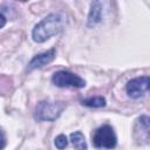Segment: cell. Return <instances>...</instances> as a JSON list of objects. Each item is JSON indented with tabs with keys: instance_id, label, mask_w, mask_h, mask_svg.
<instances>
[{
	"instance_id": "1",
	"label": "cell",
	"mask_w": 150,
	"mask_h": 150,
	"mask_svg": "<svg viewBox=\"0 0 150 150\" xmlns=\"http://www.w3.org/2000/svg\"><path fill=\"white\" fill-rule=\"evenodd\" d=\"M66 25V16L62 13H52L38 22L33 30L32 38L35 42L42 43L52 36L59 34Z\"/></svg>"
},
{
	"instance_id": "2",
	"label": "cell",
	"mask_w": 150,
	"mask_h": 150,
	"mask_svg": "<svg viewBox=\"0 0 150 150\" xmlns=\"http://www.w3.org/2000/svg\"><path fill=\"white\" fill-rule=\"evenodd\" d=\"M66 108V104L60 101H41L38 103L34 112L35 120L42 122H52L60 117L63 109Z\"/></svg>"
},
{
	"instance_id": "3",
	"label": "cell",
	"mask_w": 150,
	"mask_h": 150,
	"mask_svg": "<svg viewBox=\"0 0 150 150\" xmlns=\"http://www.w3.org/2000/svg\"><path fill=\"white\" fill-rule=\"evenodd\" d=\"M117 144L116 134L109 124L101 125L93 135V145L97 149H114Z\"/></svg>"
},
{
	"instance_id": "4",
	"label": "cell",
	"mask_w": 150,
	"mask_h": 150,
	"mask_svg": "<svg viewBox=\"0 0 150 150\" xmlns=\"http://www.w3.org/2000/svg\"><path fill=\"white\" fill-rule=\"evenodd\" d=\"M52 82L60 88H83L86 86V81L81 76L67 70L55 71L52 76Z\"/></svg>"
},
{
	"instance_id": "5",
	"label": "cell",
	"mask_w": 150,
	"mask_h": 150,
	"mask_svg": "<svg viewBox=\"0 0 150 150\" xmlns=\"http://www.w3.org/2000/svg\"><path fill=\"white\" fill-rule=\"evenodd\" d=\"M149 84H150V79H149L148 75L135 77V79L130 80L127 83L125 91H127L129 97H131V98H139L141 96H143L148 91Z\"/></svg>"
},
{
	"instance_id": "6",
	"label": "cell",
	"mask_w": 150,
	"mask_h": 150,
	"mask_svg": "<svg viewBox=\"0 0 150 150\" xmlns=\"http://www.w3.org/2000/svg\"><path fill=\"white\" fill-rule=\"evenodd\" d=\"M134 137L141 145L149 143V117L146 115H142L137 118L134 128Z\"/></svg>"
},
{
	"instance_id": "7",
	"label": "cell",
	"mask_w": 150,
	"mask_h": 150,
	"mask_svg": "<svg viewBox=\"0 0 150 150\" xmlns=\"http://www.w3.org/2000/svg\"><path fill=\"white\" fill-rule=\"evenodd\" d=\"M54 57H55V49L54 48H52L47 52H43L41 54H38L30 60V62L28 64V70L30 71V70H34L36 68H41V67L50 63L54 60Z\"/></svg>"
},
{
	"instance_id": "8",
	"label": "cell",
	"mask_w": 150,
	"mask_h": 150,
	"mask_svg": "<svg viewBox=\"0 0 150 150\" xmlns=\"http://www.w3.org/2000/svg\"><path fill=\"white\" fill-rule=\"evenodd\" d=\"M102 20V4L100 1H94L90 5V11L88 14L87 25L88 27H94Z\"/></svg>"
},
{
	"instance_id": "9",
	"label": "cell",
	"mask_w": 150,
	"mask_h": 150,
	"mask_svg": "<svg viewBox=\"0 0 150 150\" xmlns=\"http://www.w3.org/2000/svg\"><path fill=\"white\" fill-rule=\"evenodd\" d=\"M70 141L75 150H87V142L81 131H75L70 134Z\"/></svg>"
},
{
	"instance_id": "10",
	"label": "cell",
	"mask_w": 150,
	"mask_h": 150,
	"mask_svg": "<svg viewBox=\"0 0 150 150\" xmlns=\"http://www.w3.org/2000/svg\"><path fill=\"white\" fill-rule=\"evenodd\" d=\"M82 104L90 108H101L105 105V98L103 96H91L82 101Z\"/></svg>"
},
{
	"instance_id": "11",
	"label": "cell",
	"mask_w": 150,
	"mask_h": 150,
	"mask_svg": "<svg viewBox=\"0 0 150 150\" xmlns=\"http://www.w3.org/2000/svg\"><path fill=\"white\" fill-rule=\"evenodd\" d=\"M54 144H55V146H56L59 150H63V149L68 145V139H67L66 135L61 134V135L56 136V137H55V141H54Z\"/></svg>"
},
{
	"instance_id": "12",
	"label": "cell",
	"mask_w": 150,
	"mask_h": 150,
	"mask_svg": "<svg viewBox=\"0 0 150 150\" xmlns=\"http://www.w3.org/2000/svg\"><path fill=\"white\" fill-rule=\"evenodd\" d=\"M6 143H7L6 135H5V132L0 129V150H2V149L6 146Z\"/></svg>"
},
{
	"instance_id": "13",
	"label": "cell",
	"mask_w": 150,
	"mask_h": 150,
	"mask_svg": "<svg viewBox=\"0 0 150 150\" xmlns=\"http://www.w3.org/2000/svg\"><path fill=\"white\" fill-rule=\"evenodd\" d=\"M7 22V18L5 16V14L0 13V28H2Z\"/></svg>"
}]
</instances>
